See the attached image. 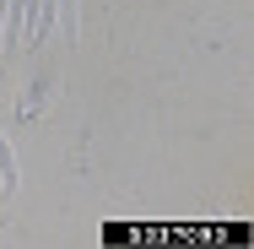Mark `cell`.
Masks as SVG:
<instances>
[{"mask_svg":"<svg viewBox=\"0 0 254 249\" xmlns=\"http://www.w3.org/2000/svg\"><path fill=\"white\" fill-rule=\"evenodd\" d=\"M11 195H16V152L0 136V200H11Z\"/></svg>","mask_w":254,"mask_h":249,"instance_id":"obj_1","label":"cell"}]
</instances>
